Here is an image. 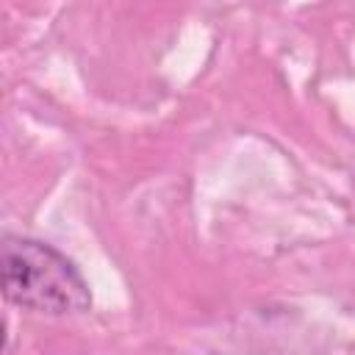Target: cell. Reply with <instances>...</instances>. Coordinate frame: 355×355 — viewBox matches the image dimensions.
Masks as SVG:
<instances>
[{
	"label": "cell",
	"instance_id": "1",
	"mask_svg": "<svg viewBox=\"0 0 355 355\" xmlns=\"http://www.w3.org/2000/svg\"><path fill=\"white\" fill-rule=\"evenodd\" d=\"M3 294L19 308L50 316L92 308V291L80 269L55 247L22 236L3 239Z\"/></svg>",
	"mask_w": 355,
	"mask_h": 355
}]
</instances>
